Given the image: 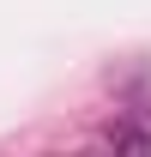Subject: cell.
I'll list each match as a JSON object with an SVG mask.
<instances>
[{
  "mask_svg": "<svg viewBox=\"0 0 151 157\" xmlns=\"http://www.w3.org/2000/svg\"><path fill=\"white\" fill-rule=\"evenodd\" d=\"M103 145L115 151H151V115H121L103 127Z\"/></svg>",
  "mask_w": 151,
  "mask_h": 157,
  "instance_id": "cell-1",
  "label": "cell"
}]
</instances>
